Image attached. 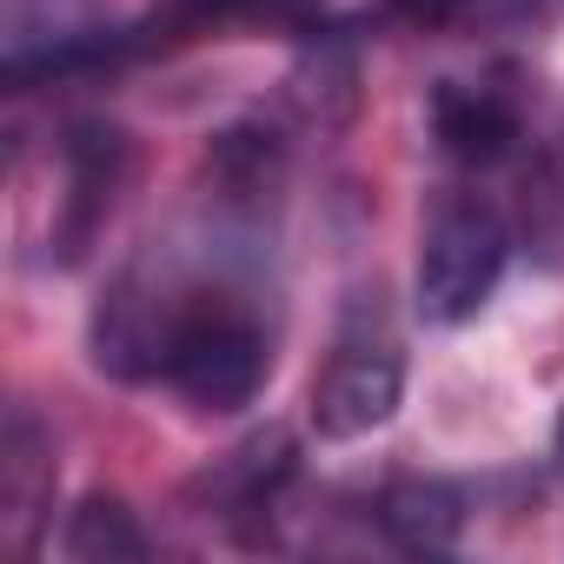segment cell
Wrapping results in <instances>:
<instances>
[{"label":"cell","instance_id":"cell-3","mask_svg":"<svg viewBox=\"0 0 564 564\" xmlns=\"http://www.w3.org/2000/svg\"><path fill=\"white\" fill-rule=\"evenodd\" d=\"M425 127L432 147L465 166V173H491L511 166L524 153V140L538 133V107L511 74H478V80H438L425 94Z\"/></svg>","mask_w":564,"mask_h":564},{"label":"cell","instance_id":"cell-4","mask_svg":"<svg viewBox=\"0 0 564 564\" xmlns=\"http://www.w3.org/2000/svg\"><path fill=\"white\" fill-rule=\"evenodd\" d=\"M399 405H405V359L392 339H339L306 392V419L326 445L386 432L399 419Z\"/></svg>","mask_w":564,"mask_h":564},{"label":"cell","instance_id":"cell-9","mask_svg":"<svg viewBox=\"0 0 564 564\" xmlns=\"http://www.w3.org/2000/svg\"><path fill=\"white\" fill-rule=\"evenodd\" d=\"M61 551L74 564H140L153 557V538L140 531V511L113 491H87L74 511H67V531H61Z\"/></svg>","mask_w":564,"mask_h":564},{"label":"cell","instance_id":"cell-10","mask_svg":"<svg viewBox=\"0 0 564 564\" xmlns=\"http://www.w3.org/2000/svg\"><path fill=\"white\" fill-rule=\"evenodd\" d=\"M306 14V0H173V21L213 28V21H293Z\"/></svg>","mask_w":564,"mask_h":564},{"label":"cell","instance_id":"cell-6","mask_svg":"<svg viewBox=\"0 0 564 564\" xmlns=\"http://www.w3.org/2000/svg\"><path fill=\"white\" fill-rule=\"evenodd\" d=\"M54 491H61L54 432L28 405H14L0 425V544L14 557H34L41 538L54 531Z\"/></svg>","mask_w":564,"mask_h":564},{"label":"cell","instance_id":"cell-11","mask_svg":"<svg viewBox=\"0 0 564 564\" xmlns=\"http://www.w3.org/2000/svg\"><path fill=\"white\" fill-rule=\"evenodd\" d=\"M557 458H564V412H557Z\"/></svg>","mask_w":564,"mask_h":564},{"label":"cell","instance_id":"cell-5","mask_svg":"<svg viewBox=\"0 0 564 564\" xmlns=\"http://www.w3.org/2000/svg\"><path fill=\"white\" fill-rule=\"evenodd\" d=\"M127 173H133V140L113 120H74L67 127V140H61V206H54V232H47L61 265L87 259V246L107 232Z\"/></svg>","mask_w":564,"mask_h":564},{"label":"cell","instance_id":"cell-2","mask_svg":"<svg viewBox=\"0 0 564 564\" xmlns=\"http://www.w3.org/2000/svg\"><path fill=\"white\" fill-rule=\"evenodd\" d=\"M511 246H518V232L485 193H445L419 226V265H412L419 319L425 326L478 319L511 265Z\"/></svg>","mask_w":564,"mask_h":564},{"label":"cell","instance_id":"cell-8","mask_svg":"<svg viewBox=\"0 0 564 564\" xmlns=\"http://www.w3.org/2000/svg\"><path fill=\"white\" fill-rule=\"evenodd\" d=\"M471 524V485L458 478H392L379 491V531L399 551H452Z\"/></svg>","mask_w":564,"mask_h":564},{"label":"cell","instance_id":"cell-1","mask_svg":"<svg viewBox=\"0 0 564 564\" xmlns=\"http://www.w3.org/2000/svg\"><path fill=\"white\" fill-rule=\"evenodd\" d=\"M94 366L166 386L193 412H246L272 379V326L232 265L160 252L127 265L94 306Z\"/></svg>","mask_w":564,"mask_h":564},{"label":"cell","instance_id":"cell-7","mask_svg":"<svg viewBox=\"0 0 564 564\" xmlns=\"http://www.w3.org/2000/svg\"><path fill=\"white\" fill-rule=\"evenodd\" d=\"M293 471H300V445H293V432H286V425H259V432H246L239 445H226L206 471H193L186 498H193V511L239 524V518L272 511L279 491L293 485Z\"/></svg>","mask_w":564,"mask_h":564}]
</instances>
